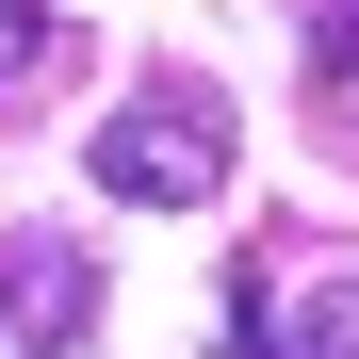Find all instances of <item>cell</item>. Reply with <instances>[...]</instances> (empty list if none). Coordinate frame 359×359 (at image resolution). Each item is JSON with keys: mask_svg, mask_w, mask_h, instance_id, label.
<instances>
[{"mask_svg": "<svg viewBox=\"0 0 359 359\" xmlns=\"http://www.w3.org/2000/svg\"><path fill=\"white\" fill-rule=\"evenodd\" d=\"M82 180H98L114 212H212V196H229V98H212V82H180V66L131 82V98L98 114Z\"/></svg>", "mask_w": 359, "mask_h": 359, "instance_id": "6da1fadb", "label": "cell"}, {"mask_svg": "<svg viewBox=\"0 0 359 359\" xmlns=\"http://www.w3.org/2000/svg\"><path fill=\"white\" fill-rule=\"evenodd\" d=\"M66 66H82V17H49V0H0V114H17V98H49Z\"/></svg>", "mask_w": 359, "mask_h": 359, "instance_id": "277c9868", "label": "cell"}, {"mask_svg": "<svg viewBox=\"0 0 359 359\" xmlns=\"http://www.w3.org/2000/svg\"><path fill=\"white\" fill-rule=\"evenodd\" d=\"M294 49H311V98L359 114V0H311V17H294Z\"/></svg>", "mask_w": 359, "mask_h": 359, "instance_id": "5b68a950", "label": "cell"}, {"mask_svg": "<svg viewBox=\"0 0 359 359\" xmlns=\"http://www.w3.org/2000/svg\"><path fill=\"white\" fill-rule=\"evenodd\" d=\"M82 327H98V262L66 229H17L0 245V359H66Z\"/></svg>", "mask_w": 359, "mask_h": 359, "instance_id": "3957f363", "label": "cell"}, {"mask_svg": "<svg viewBox=\"0 0 359 359\" xmlns=\"http://www.w3.org/2000/svg\"><path fill=\"white\" fill-rule=\"evenodd\" d=\"M212 359H359V278H294V262H245L212 311Z\"/></svg>", "mask_w": 359, "mask_h": 359, "instance_id": "7a4b0ae2", "label": "cell"}]
</instances>
